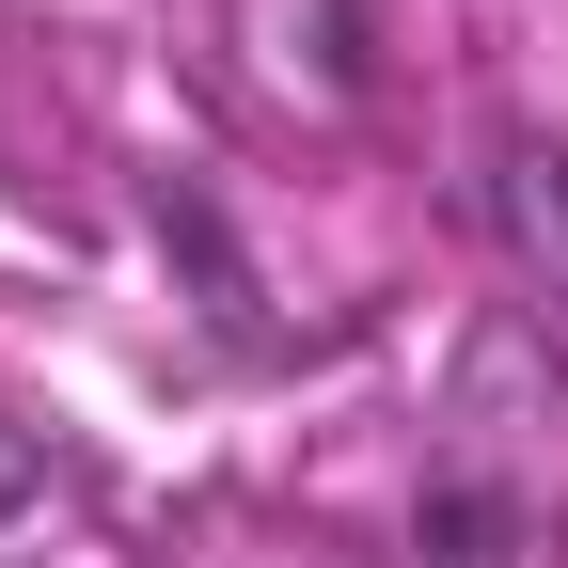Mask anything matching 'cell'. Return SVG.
<instances>
[{
	"label": "cell",
	"instance_id": "6da1fadb",
	"mask_svg": "<svg viewBox=\"0 0 568 568\" xmlns=\"http://www.w3.org/2000/svg\"><path fill=\"white\" fill-rule=\"evenodd\" d=\"M474 237L506 253L521 301L568 316V142H552V126H489V142H474Z\"/></svg>",
	"mask_w": 568,
	"mask_h": 568
},
{
	"label": "cell",
	"instance_id": "7a4b0ae2",
	"mask_svg": "<svg viewBox=\"0 0 568 568\" xmlns=\"http://www.w3.org/2000/svg\"><path fill=\"white\" fill-rule=\"evenodd\" d=\"M521 552H537V489H521V474H474V458L426 474V506H410V568H521Z\"/></svg>",
	"mask_w": 568,
	"mask_h": 568
},
{
	"label": "cell",
	"instance_id": "3957f363",
	"mask_svg": "<svg viewBox=\"0 0 568 568\" xmlns=\"http://www.w3.org/2000/svg\"><path fill=\"white\" fill-rule=\"evenodd\" d=\"M63 506H80V458H63L48 426H17V410H0V568H32Z\"/></svg>",
	"mask_w": 568,
	"mask_h": 568
},
{
	"label": "cell",
	"instance_id": "277c9868",
	"mask_svg": "<svg viewBox=\"0 0 568 568\" xmlns=\"http://www.w3.org/2000/svg\"><path fill=\"white\" fill-rule=\"evenodd\" d=\"M253 568H332V537H316V521H301V537H268V552H253Z\"/></svg>",
	"mask_w": 568,
	"mask_h": 568
}]
</instances>
